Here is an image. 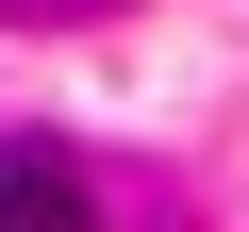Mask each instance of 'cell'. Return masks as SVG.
I'll return each instance as SVG.
<instances>
[{
    "label": "cell",
    "mask_w": 249,
    "mask_h": 232,
    "mask_svg": "<svg viewBox=\"0 0 249 232\" xmlns=\"http://www.w3.org/2000/svg\"><path fill=\"white\" fill-rule=\"evenodd\" d=\"M0 17H34V33H50V17H116V0H0Z\"/></svg>",
    "instance_id": "2"
},
{
    "label": "cell",
    "mask_w": 249,
    "mask_h": 232,
    "mask_svg": "<svg viewBox=\"0 0 249 232\" xmlns=\"http://www.w3.org/2000/svg\"><path fill=\"white\" fill-rule=\"evenodd\" d=\"M0 232H100V199L50 133H0Z\"/></svg>",
    "instance_id": "1"
}]
</instances>
